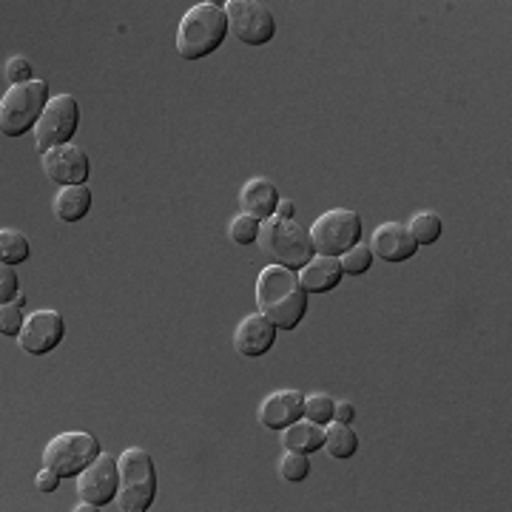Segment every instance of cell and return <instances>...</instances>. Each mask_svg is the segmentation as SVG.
<instances>
[{
	"label": "cell",
	"mask_w": 512,
	"mask_h": 512,
	"mask_svg": "<svg viewBox=\"0 0 512 512\" xmlns=\"http://www.w3.org/2000/svg\"><path fill=\"white\" fill-rule=\"evenodd\" d=\"M256 308L279 330H293L296 325H302L308 313V291L302 288L299 274L282 265L262 268L256 279Z\"/></svg>",
	"instance_id": "obj_1"
},
{
	"label": "cell",
	"mask_w": 512,
	"mask_h": 512,
	"mask_svg": "<svg viewBox=\"0 0 512 512\" xmlns=\"http://www.w3.org/2000/svg\"><path fill=\"white\" fill-rule=\"evenodd\" d=\"M228 37L225 3H197L191 6L177 26V55L185 60H200L217 52Z\"/></svg>",
	"instance_id": "obj_2"
},
{
	"label": "cell",
	"mask_w": 512,
	"mask_h": 512,
	"mask_svg": "<svg viewBox=\"0 0 512 512\" xmlns=\"http://www.w3.org/2000/svg\"><path fill=\"white\" fill-rule=\"evenodd\" d=\"M256 242H259L262 254L271 259V265H282L291 271H302L316 256L311 234L302 231V225H296L293 220H279L276 214L259 225Z\"/></svg>",
	"instance_id": "obj_3"
},
{
	"label": "cell",
	"mask_w": 512,
	"mask_h": 512,
	"mask_svg": "<svg viewBox=\"0 0 512 512\" xmlns=\"http://www.w3.org/2000/svg\"><path fill=\"white\" fill-rule=\"evenodd\" d=\"M120 467V490H117V507L123 512H146L157 495V470L154 461L143 447H128L117 458Z\"/></svg>",
	"instance_id": "obj_4"
},
{
	"label": "cell",
	"mask_w": 512,
	"mask_h": 512,
	"mask_svg": "<svg viewBox=\"0 0 512 512\" xmlns=\"http://www.w3.org/2000/svg\"><path fill=\"white\" fill-rule=\"evenodd\" d=\"M49 86L46 80H32L23 86H9L0 100V131L6 137H23L29 128L35 131L43 111L49 106Z\"/></svg>",
	"instance_id": "obj_5"
},
{
	"label": "cell",
	"mask_w": 512,
	"mask_h": 512,
	"mask_svg": "<svg viewBox=\"0 0 512 512\" xmlns=\"http://www.w3.org/2000/svg\"><path fill=\"white\" fill-rule=\"evenodd\" d=\"M100 453H103L100 441L94 439L92 433L69 430V433H60L46 444L43 467L55 470L57 476L63 478H77V473H83Z\"/></svg>",
	"instance_id": "obj_6"
},
{
	"label": "cell",
	"mask_w": 512,
	"mask_h": 512,
	"mask_svg": "<svg viewBox=\"0 0 512 512\" xmlns=\"http://www.w3.org/2000/svg\"><path fill=\"white\" fill-rule=\"evenodd\" d=\"M313 251L322 256H342L362 239V217L350 208H333L311 225Z\"/></svg>",
	"instance_id": "obj_7"
},
{
	"label": "cell",
	"mask_w": 512,
	"mask_h": 512,
	"mask_svg": "<svg viewBox=\"0 0 512 512\" xmlns=\"http://www.w3.org/2000/svg\"><path fill=\"white\" fill-rule=\"evenodd\" d=\"M80 128V106L72 94H55L35 126V148L46 154L49 148L72 143Z\"/></svg>",
	"instance_id": "obj_8"
},
{
	"label": "cell",
	"mask_w": 512,
	"mask_h": 512,
	"mask_svg": "<svg viewBox=\"0 0 512 512\" xmlns=\"http://www.w3.org/2000/svg\"><path fill=\"white\" fill-rule=\"evenodd\" d=\"M225 15H228V32H234V37L242 43L265 46L274 40L276 18L268 6L254 0H231L225 3Z\"/></svg>",
	"instance_id": "obj_9"
},
{
	"label": "cell",
	"mask_w": 512,
	"mask_h": 512,
	"mask_svg": "<svg viewBox=\"0 0 512 512\" xmlns=\"http://www.w3.org/2000/svg\"><path fill=\"white\" fill-rule=\"evenodd\" d=\"M74 484H77L80 501H92L97 507L111 504L117 498V490H120V467H117V458L109 456V453H100L83 473H77Z\"/></svg>",
	"instance_id": "obj_10"
},
{
	"label": "cell",
	"mask_w": 512,
	"mask_h": 512,
	"mask_svg": "<svg viewBox=\"0 0 512 512\" xmlns=\"http://www.w3.org/2000/svg\"><path fill=\"white\" fill-rule=\"evenodd\" d=\"M63 336H66L63 316L49 308H40L26 316V325L18 336V348L29 356H46L63 342Z\"/></svg>",
	"instance_id": "obj_11"
},
{
	"label": "cell",
	"mask_w": 512,
	"mask_h": 512,
	"mask_svg": "<svg viewBox=\"0 0 512 512\" xmlns=\"http://www.w3.org/2000/svg\"><path fill=\"white\" fill-rule=\"evenodd\" d=\"M40 168H43L46 180L60 185V188H66V185H86L89 171H92L89 154L80 146H74V143L49 148L46 154H40Z\"/></svg>",
	"instance_id": "obj_12"
},
{
	"label": "cell",
	"mask_w": 512,
	"mask_h": 512,
	"mask_svg": "<svg viewBox=\"0 0 512 512\" xmlns=\"http://www.w3.org/2000/svg\"><path fill=\"white\" fill-rule=\"evenodd\" d=\"M370 251L373 256H379L384 262H404L410 256H416L419 242L410 234V228L404 222H382L373 239H370Z\"/></svg>",
	"instance_id": "obj_13"
},
{
	"label": "cell",
	"mask_w": 512,
	"mask_h": 512,
	"mask_svg": "<svg viewBox=\"0 0 512 512\" xmlns=\"http://www.w3.org/2000/svg\"><path fill=\"white\" fill-rule=\"evenodd\" d=\"M276 325L268 319V316H262V313H248L242 322L234 330V348L242 353V356H248V359H256V356H265L268 350L274 348L276 342Z\"/></svg>",
	"instance_id": "obj_14"
},
{
	"label": "cell",
	"mask_w": 512,
	"mask_h": 512,
	"mask_svg": "<svg viewBox=\"0 0 512 512\" xmlns=\"http://www.w3.org/2000/svg\"><path fill=\"white\" fill-rule=\"evenodd\" d=\"M305 416V396L299 390H276L259 404V421L268 430H285Z\"/></svg>",
	"instance_id": "obj_15"
},
{
	"label": "cell",
	"mask_w": 512,
	"mask_h": 512,
	"mask_svg": "<svg viewBox=\"0 0 512 512\" xmlns=\"http://www.w3.org/2000/svg\"><path fill=\"white\" fill-rule=\"evenodd\" d=\"M276 205H279V191L268 177H254L242 185L239 191V208L242 214H251L254 220L265 222L271 220L276 214Z\"/></svg>",
	"instance_id": "obj_16"
},
{
	"label": "cell",
	"mask_w": 512,
	"mask_h": 512,
	"mask_svg": "<svg viewBox=\"0 0 512 512\" xmlns=\"http://www.w3.org/2000/svg\"><path fill=\"white\" fill-rule=\"evenodd\" d=\"M342 262H339V256H322L316 254L299 271V282H302V288L308 293H328L333 288H339V282H342Z\"/></svg>",
	"instance_id": "obj_17"
},
{
	"label": "cell",
	"mask_w": 512,
	"mask_h": 512,
	"mask_svg": "<svg viewBox=\"0 0 512 512\" xmlns=\"http://www.w3.org/2000/svg\"><path fill=\"white\" fill-rule=\"evenodd\" d=\"M282 444H285V450H296V453L311 456V453L325 447V427L302 416L299 421H293L291 427L282 430Z\"/></svg>",
	"instance_id": "obj_18"
},
{
	"label": "cell",
	"mask_w": 512,
	"mask_h": 512,
	"mask_svg": "<svg viewBox=\"0 0 512 512\" xmlns=\"http://www.w3.org/2000/svg\"><path fill=\"white\" fill-rule=\"evenodd\" d=\"M92 208V191L86 185H66L55 197V214L60 222H80Z\"/></svg>",
	"instance_id": "obj_19"
},
{
	"label": "cell",
	"mask_w": 512,
	"mask_h": 512,
	"mask_svg": "<svg viewBox=\"0 0 512 512\" xmlns=\"http://www.w3.org/2000/svg\"><path fill=\"white\" fill-rule=\"evenodd\" d=\"M325 450H328L330 458L345 461V458H350L359 450V436L353 433L350 424L328 421V424H325Z\"/></svg>",
	"instance_id": "obj_20"
},
{
	"label": "cell",
	"mask_w": 512,
	"mask_h": 512,
	"mask_svg": "<svg viewBox=\"0 0 512 512\" xmlns=\"http://www.w3.org/2000/svg\"><path fill=\"white\" fill-rule=\"evenodd\" d=\"M32 256V248H29V239L23 237L15 228H3L0 231V262L6 265H20Z\"/></svg>",
	"instance_id": "obj_21"
},
{
	"label": "cell",
	"mask_w": 512,
	"mask_h": 512,
	"mask_svg": "<svg viewBox=\"0 0 512 512\" xmlns=\"http://www.w3.org/2000/svg\"><path fill=\"white\" fill-rule=\"evenodd\" d=\"M276 473L288 484H299L311 473V458L305 456V453H296V450H285L279 456V461H276Z\"/></svg>",
	"instance_id": "obj_22"
},
{
	"label": "cell",
	"mask_w": 512,
	"mask_h": 512,
	"mask_svg": "<svg viewBox=\"0 0 512 512\" xmlns=\"http://www.w3.org/2000/svg\"><path fill=\"white\" fill-rule=\"evenodd\" d=\"M410 234L416 237V242L421 245H433V242H439L441 231H444V225H441V217L436 211H419L413 220H410Z\"/></svg>",
	"instance_id": "obj_23"
},
{
	"label": "cell",
	"mask_w": 512,
	"mask_h": 512,
	"mask_svg": "<svg viewBox=\"0 0 512 512\" xmlns=\"http://www.w3.org/2000/svg\"><path fill=\"white\" fill-rule=\"evenodd\" d=\"M339 262H342V271L348 276H365L370 271V265H373V251H370V245L356 242L348 254L339 256Z\"/></svg>",
	"instance_id": "obj_24"
},
{
	"label": "cell",
	"mask_w": 512,
	"mask_h": 512,
	"mask_svg": "<svg viewBox=\"0 0 512 512\" xmlns=\"http://www.w3.org/2000/svg\"><path fill=\"white\" fill-rule=\"evenodd\" d=\"M259 225L262 222L254 220L251 214H239L228 225V237H231V242H237V245H254L256 239H259Z\"/></svg>",
	"instance_id": "obj_25"
},
{
	"label": "cell",
	"mask_w": 512,
	"mask_h": 512,
	"mask_svg": "<svg viewBox=\"0 0 512 512\" xmlns=\"http://www.w3.org/2000/svg\"><path fill=\"white\" fill-rule=\"evenodd\" d=\"M333 399H330L328 393H311V396H305V419L316 421V424H328L333 421Z\"/></svg>",
	"instance_id": "obj_26"
},
{
	"label": "cell",
	"mask_w": 512,
	"mask_h": 512,
	"mask_svg": "<svg viewBox=\"0 0 512 512\" xmlns=\"http://www.w3.org/2000/svg\"><path fill=\"white\" fill-rule=\"evenodd\" d=\"M3 77H6V83H9V86H23V83H32V80H37L35 66H32L26 57H12V60H6V66H3Z\"/></svg>",
	"instance_id": "obj_27"
},
{
	"label": "cell",
	"mask_w": 512,
	"mask_h": 512,
	"mask_svg": "<svg viewBox=\"0 0 512 512\" xmlns=\"http://www.w3.org/2000/svg\"><path fill=\"white\" fill-rule=\"evenodd\" d=\"M23 325H26V316H23V308H20L18 302L0 305V333L3 336H15L18 339Z\"/></svg>",
	"instance_id": "obj_28"
},
{
	"label": "cell",
	"mask_w": 512,
	"mask_h": 512,
	"mask_svg": "<svg viewBox=\"0 0 512 512\" xmlns=\"http://www.w3.org/2000/svg\"><path fill=\"white\" fill-rule=\"evenodd\" d=\"M18 274H15V265H6L0 262V302H15L18 296Z\"/></svg>",
	"instance_id": "obj_29"
},
{
	"label": "cell",
	"mask_w": 512,
	"mask_h": 512,
	"mask_svg": "<svg viewBox=\"0 0 512 512\" xmlns=\"http://www.w3.org/2000/svg\"><path fill=\"white\" fill-rule=\"evenodd\" d=\"M60 478H63V476H57L55 470L43 467V470H40V473H37V478H35L37 493H55L57 487H60Z\"/></svg>",
	"instance_id": "obj_30"
},
{
	"label": "cell",
	"mask_w": 512,
	"mask_h": 512,
	"mask_svg": "<svg viewBox=\"0 0 512 512\" xmlns=\"http://www.w3.org/2000/svg\"><path fill=\"white\" fill-rule=\"evenodd\" d=\"M356 419V407L350 402H336L333 404V421H342V424H350V421Z\"/></svg>",
	"instance_id": "obj_31"
},
{
	"label": "cell",
	"mask_w": 512,
	"mask_h": 512,
	"mask_svg": "<svg viewBox=\"0 0 512 512\" xmlns=\"http://www.w3.org/2000/svg\"><path fill=\"white\" fill-rule=\"evenodd\" d=\"M276 217H279V220H293V217H296V205H293L291 200H279V205H276Z\"/></svg>",
	"instance_id": "obj_32"
},
{
	"label": "cell",
	"mask_w": 512,
	"mask_h": 512,
	"mask_svg": "<svg viewBox=\"0 0 512 512\" xmlns=\"http://www.w3.org/2000/svg\"><path fill=\"white\" fill-rule=\"evenodd\" d=\"M74 512H94V510H100L97 504H92V501H77V507H72Z\"/></svg>",
	"instance_id": "obj_33"
}]
</instances>
